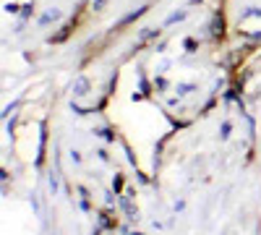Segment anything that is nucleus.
Segmentation results:
<instances>
[{"label":"nucleus","mask_w":261,"mask_h":235,"mask_svg":"<svg viewBox=\"0 0 261 235\" xmlns=\"http://www.w3.org/2000/svg\"><path fill=\"white\" fill-rule=\"evenodd\" d=\"M86 92H89V81H86V79H76V84H73V94H76V97H84Z\"/></svg>","instance_id":"nucleus-1"},{"label":"nucleus","mask_w":261,"mask_h":235,"mask_svg":"<svg viewBox=\"0 0 261 235\" xmlns=\"http://www.w3.org/2000/svg\"><path fill=\"white\" fill-rule=\"evenodd\" d=\"M53 18H58V11H50V13H45V18H42V24H47V21H53Z\"/></svg>","instance_id":"nucleus-2"}]
</instances>
